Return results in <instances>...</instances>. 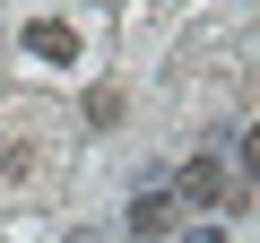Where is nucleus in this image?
<instances>
[{"label":"nucleus","instance_id":"f257e3e1","mask_svg":"<svg viewBox=\"0 0 260 243\" xmlns=\"http://www.w3.org/2000/svg\"><path fill=\"white\" fill-rule=\"evenodd\" d=\"M174 226H182L174 183H139V200H130V234H139V243H156V234H174Z\"/></svg>","mask_w":260,"mask_h":243},{"label":"nucleus","instance_id":"f03ea898","mask_svg":"<svg viewBox=\"0 0 260 243\" xmlns=\"http://www.w3.org/2000/svg\"><path fill=\"white\" fill-rule=\"evenodd\" d=\"M225 183H234V174H225L217 157H191V165L174 174V200H191V208H225Z\"/></svg>","mask_w":260,"mask_h":243},{"label":"nucleus","instance_id":"7ed1b4c3","mask_svg":"<svg viewBox=\"0 0 260 243\" xmlns=\"http://www.w3.org/2000/svg\"><path fill=\"white\" fill-rule=\"evenodd\" d=\"M26 52H35V61H78V26L35 18V26H26Z\"/></svg>","mask_w":260,"mask_h":243},{"label":"nucleus","instance_id":"20e7f679","mask_svg":"<svg viewBox=\"0 0 260 243\" xmlns=\"http://www.w3.org/2000/svg\"><path fill=\"white\" fill-rule=\"evenodd\" d=\"M87 122H95V131H113V122H121V87H95V96H87Z\"/></svg>","mask_w":260,"mask_h":243},{"label":"nucleus","instance_id":"39448f33","mask_svg":"<svg viewBox=\"0 0 260 243\" xmlns=\"http://www.w3.org/2000/svg\"><path fill=\"white\" fill-rule=\"evenodd\" d=\"M182 243H225V226H191V234H182Z\"/></svg>","mask_w":260,"mask_h":243}]
</instances>
